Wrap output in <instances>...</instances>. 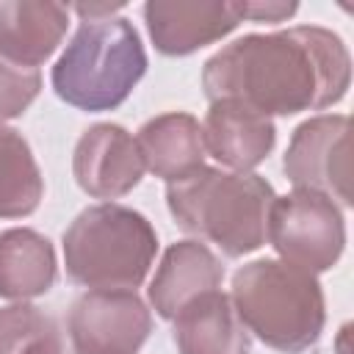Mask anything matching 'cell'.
<instances>
[{
	"mask_svg": "<svg viewBox=\"0 0 354 354\" xmlns=\"http://www.w3.org/2000/svg\"><path fill=\"white\" fill-rule=\"evenodd\" d=\"M174 343L180 354H249L252 335L241 324L232 299L221 290L202 293L174 318Z\"/></svg>",
	"mask_w": 354,
	"mask_h": 354,
	"instance_id": "obj_15",
	"label": "cell"
},
{
	"mask_svg": "<svg viewBox=\"0 0 354 354\" xmlns=\"http://www.w3.org/2000/svg\"><path fill=\"white\" fill-rule=\"evenodd\" d=\"M158 232L133 207L102 202L80 210L64 232V266L88 290H136L155 260Z\"/></svg>",
	"mask_w": 354,
	"mask_h": 354,
	"instance_id": "obj_5",
	"label": "cell"
},
{
	"mask_svg": "<svg viewBox=\"0 0 354 354\" xmlns=\"http://www.w3.org/2000/svg\"><path fill=\"white\" fill-rule=\"evenodd\" d=\"M44 196V177L25 136L0 122V218L30 216Z\"/></svg>",
	"mask_w": 354,
	"mask_h": 354,
	"instance_id": "obj_17",
	"label": "cell"
},
{
	"mask_svg": "<svg viewBox=\"0 0 354 354\" xmlns=\"http://www.w3.org/2000/svg\"><path fill=\"white\" fill-rule=\"evenodd\" d=\"M221 279L224 266L202 241H177L163 252L147 296L152 310L160 318L171 321L202 293L218 290Z\"/></svg>",
	"mask_w": 354,
	"mask_h": 354,
	"instance_id": "obj_12",
	"label": "cell"
},
{
	"mask_svg": "<svg viewBox=\"0 0 354 354\" xmlns=\"http://www.w3.org/2000/svg\"><path fill=\"white\" fill-rule=\"evenodd\" d=\"M351 83V55L343 39L321 25L249 33L202 66L210 102L238 100L263 116H293L340 102Z\"/></svg>",
	"mask_w": 354,
	"mask_h": 354,
	"instance_id": "obj_1",
	"label": "cell"
},
{
	"mask_svg": "<svg viewBox=\"0 0 354 354\" xmlns=\"http://www.w3.org/2000/svg\"><path fill=\"white\" fill-rule=\"evenodd\" d=\"M149 39L160 55H191L241 25L232 0H149L144 6Z\"/></svg>",
	"mask_w": 354,
	"mask_h": 354,
	"instance_id": "obj_10",
	"label": "cell"
},
{
	"mask_svg": "<svg viewBox=\"0 0 354 354\" xmlns=\"http://www.w3.org/2000/svg\"><path fill=\"white\" fill-rule=\"evenodd\" d=\"M41 91V72L0 55V122L22 116Z\"/></svg>",
	"mask_w": 354,
	"mask_h": 354,
	"instance_id": "obj_19",
	"label": "cell"
},
{
	"mask_svg": "<svg viewBox=\"0 0 354 354\" xmlns=\"http://www.w3.org/2000/svg\"><path fill=\"white\" fill-rule=\"evenodd\" d=\"M144 169L166 183H177L205 166L202 124L183 111L147 119L136 133Z\"/></svg>",
	"mask_w": 354,
	"mask_h": 354,
	"instance_id": "obj_14",
	"label": "cell"
},
{
	"mask_svg": "<svg viewBox=\"0 0 354 354\" xmlns=\"http://www.w3.org/2000/svg\"><path fill=\"white\" fill-rule=\"evenodd\" d=\"M299 11V3H285V0H243L238 3V14L241 19H252V22H285Z\"/></svg>",
	"mask_w": 354,
	"mask_h": 354,
	"instance_id": "obj_20",
	"label": "cell"
},
{
	"mask_svg": "<svg viewBox=\"0 0 354 354\" xmlns=\"http://www.w3.org/2000/svg\"><path fill=\"white\" fill-rule=\"evenodd\" d=\"M205 152L230 171L257 169L277 144V127L268 116L238 100H216L202 124Z\"/></svg>",
	"mask_w": 354,
	"mask_h": 354,
	"instance_id": "obj_11",
	"label": "cell"
},
{
	"mask_svg": "<svg viewBox=\"0 0 354 354\" xmlns=\"http://www.w3.org/2000/svg\"><path fill=\"white\" fill-rule=\"evenodd\" d=\"M274 185L254 171H224L202 166L166 185V205L174 224L216 243L227 257L257 252L268 238Z\"/></svg>",
	"mask_w": 354,
	"mask_h": 354,
	"instance_id": "obj_2",
	"label": "cell"
},
{
	"mask_svg": "<svg viewBox=\"0 0 354 354\" xmlns=\"http://www.w3.org/2000/svg\"><path fill=\"white\" fill-rule=\"evenodd\" d=\"M58 277L55 249L47 235L30 227L0 232V296L28 301L44 296Z\"/></svg>",
	"mask_w": 354,
	"mask_h": 354,
	"instance_id": "obj_16",
	"label": "cell"
},
{
	"mask_svg": "<svg viewBox=\"0 0 354 354\" xmlns=\"http://www.w3.org/2000/svg\"><path fill=\"white\" fill-rule=\"evenodd\" d=\"M69 354H138L152 332V313L136 290H86L66 315Z\"/></svg>",
	"mask_w": 354,
	"mask_h": 354,
	"instance_id": "obj_7",
	"label": "cell"
},
{
	"mask_svg": "<svg viewBox=\"0 0 354 354\" xmlns=\"http://www.w3.org/2000/svg\"><path fill=\"white\" fill-rule=\"evenodd\" d=\"M266 241H271L279 260L321 274L335 268L346 249V218L340 205L329 196L293 188L274 199Z\"/></svg>",
	"mask_w": 354,
	"mask_h": 354,
	"instance_id": "obj_6",
	"label": "cell"
},
{
	"mask_svg": "<svg viewBox=\"0 0 354 354\" xmlns=\"http://www.w3.org/2000/svg\"><path fill=\"white\" fill-rule=\"evenodd\" d=\"M69 28V6L44 0H8L0 3V55L39 69Z\"/></svg>",
	"mask_w": 354,
	"mask_h": 354,
	"instance_id": "obj_13",
	"label": "cell"
},
{
	"mask_svg": "<svg viewBox=\"0 0 354 354\" xmlns=\"http://www.w3.org/2000/svg\"><path fill=\"white\" fill-rule=\"evenodd\" d=\"M232 307L241 324L282 354H301L318 343L326 301L315 274L277 257H260L232 274Z\"/></svg>",
	"mask_w": 354,
	"mask_h": 354,
	"instance_id": "obj_3",
	"label": "cell"
},
{
	"mask_svg": "<svg viewBox=\"0 0 354 354\" xmlns=\"http://www.w3.org/2000/svg\"><path fill=\"white\" fill-rule=\"evenodd\" d=\"M119 8H122V3H97V6L77 3V6H72V11H77L80 19H102V17H113Z\"/></svg>",
	"mask_w": 354,
	"mask_h": 354,
	"instance_id": "obj_21",
	"label": "cell"
},
{
	"mask_svg": "<svg viewBox=\"0 0 354 354\" xmlns=\"http://www.w3.org/2000/svg\"><path fill=\"white\" fill-rule=\"evenodd\" d=\"M0 354H64L55 318L28 301L0 307Z\"/></svg>",
	"mask_w": 354,
	"mask_h": 354,
	"instance_id": "obj_18",
	"label": "cell"
},
{
	"mask_svg": "<svg viewBox=\"0 0 354 354\" xmlns=\"http://www.w3.org/2000/svg\"><path fill=\"white\" fill-rule=\"evenodd\" d=\"M147 72L136 25L124 17L83 19L53 66V88L66 105L102 113L119 108Z\"/></svg>",
	"mask_w": 354,
	"mask_h": 354,
	"instance_id": "obj_4",
	"label": "cell"
},
{
	"mask_svg": "<svg viewBox=\"0 0 354 354\" xmlns=\"http://www.w3.org/2000/svg\"><path fill=\"white\" fill-rule=\"evenodd\" d=\"M348 116L321 113L304 119L285 149L282 169L296 188L318 191L332 202L351 207V166H348Z\"/></svg>",
	"mask_w": 354,
	"mask_h": 354,
	"instance_id": "obj_8",
	"label": "cell"
},
{
	"mask_svg": "<svg viewBox=\"0 0 354 354\" xmlns=\"http://www.w3.org/2000/svg\"><path fill=\"white\" fill-rule=\"evenodd\" d=\"M144 158L136 136L122 124L100 122L83 130L72 152V174L94 199H119L144 177Z\"/></svg>",
	"mask_w": 354,
	"mask_h": 354,
	"instance_id": "obj_9",
	"label": "cell"
}]
</instances>
